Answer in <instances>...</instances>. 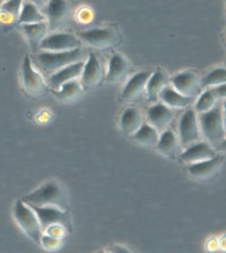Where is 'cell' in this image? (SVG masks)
Here are the masks:
<instances>
[{
  "label": "cell",
  "instance_id": "28",
  "mask_svg": "<svg viewBox=\"0 0 226 253\" xmlns=\"http://www.w3.org/2000/svg\"><path fill=\"white\" fill-rule=\"evenodd\" d=\"M217 103H219V101H217L216 97L214 96L212 90L211 89L205 90L204 93L199 94V97H198V100L196 102V105H195L196 113L207 112V111L213 109Z\"/></svg>",
  "mask_w": 226,
  "mask_h": 253
},
{
  "label": "cell",
  "instance_id": "32",
  "mask_svg": "<svg viewBox=\"0 0 226 253\" xmlns=\"http://www.w3.org/2000/svg\"><path fill=\"white\" fill-rule=\"evenodd\" d=\"M212 90V93L214 94V96L216 97L217 101H223L225 100V84H221V85H217V86H214L209 88Z\"/></svg>",
  "mask_w": 226,
  "mask_h": 253
},
{
  "label": "cell",
  "instance_id": "23",
  "mask_svg": "<svg viewBox=\"0 0 226 253\" xmlns=\"http://www.w3.org/2000/svg\"><path fill=\"white\" fill-rule=\"evenodd\" d=\"M132 137L138 144L146 146V147H154L156 146L158 138H160V132L149 124H142Z\"/></svg>",
  "mask_w": 226,
  "mask_h": 253
},
{
  "label": "cell",
  "instance_id": "36",
  "mask_svg": "<svg viewBox=\"0 0 226 253\" xmlns=\"http://www.w3.org/2000/svg\"><path fill=\"white\" fill-rule=\"evenodd\" d=\"M6 1H7V0H0V6H1L2 3H3V2H6Z\"/></svg>",
  "mask_w": 226,
  "mask_h": 253
},
{
  "label": "cell",
  "instance_id": "5",
  "mask_svg": "<svg viewBox=\"0 0 226 253\" xmlns=\"http://www.w3.org/2000/svg\"><path fill=\"white\" fill-rule=\"evenodd\" d=\"M77 37L87 45L101 50L116 47L121 43V35L112 27H100L79 32Z\"/></svg>",
  "mask_w": 226,
  "mask_h": 253
},
{
  "label": "cell",
  "instance_id": "17",
  "mask_svg": "<svg viewBox=\"0 0 226 253\" xmlns=\"http://www.w3.org/2000/svg\"><path fill=\"white\" fill-rule=\"evenodd\" d=\"M84 61H77L74 63H70V65L63 67L62 69L58 70L57 73L50 75L49 82L50 85L52 88L58 89L62 84H65L67 82L75 81L81 77L83 68H84Z\"/></svg>",
  "mask_w": 226,
  "mask_h": 253
},
{
  "label": "cell",
  "instance_id": "29",
  "mask_svg": "<svg viewBox=\"0 0 226 253\" xmlns=\"http://www.w3.org/2000/svg\"><path fill=\"white\" fill-rule=\"evenodd\" d=\"M226 71L225 68H215L207 73V75L201 79V86L203 87H214L221 84H225Z\"/></svg>",
  "mask_w": 226,
  "mask_h": 253
},
{
  "label": "cell",
  "instance_id": "9",
  "mask_svg": "<svg viewBox=\"0 0 226 253\" xmlns=\"http://www.w3.org/2000/svg\"><path fill=\"white\" fill-rule=\"evenodd\" d=\"M82 41L70 33H53L45 37L39 44L41 51L49 52H63L81 47Z\"/></svg>",
  "mask_w": 226,
  "mask_h": 253
},
{
  "label": "cell",
  "instance_id": "1",
  "mask_svg": "<svg viewBox=\"0 0 226 253\" xmlns=\"http://www.w3.org/2000/svg\"><path fill=\"white\" fill-rule=\"evenodd\" d=\"M21 200L29 206L55 207L68 211V198H67L65 189L57 181L46 182L29 195L23 196Z\"/></svg>",
  "mask_w": 226,
  "mask_h": 253
},
{
  "label": "cell",
  "instance_id": "8",
  "mask_svg": "<svg viewBox=\"0 0 226 253\" xmlns=\"http://www.w3.org/2000/svg\"><path fill=\"white\" fill-rule=\"evenodd\" d=\"M37 213L40 224H41L42 233L52 225H62L68 231H71V220L68 211H63L55 207H37L30 206Z\"/></svg>",
  "mask_w": 226,
  "mask_h": 253
},
{
  "label": "cell",
  "instance_id": "11",
  "mask_svg": "<svg viewBox=\"0 0 226 253\" xmlns=\"http://www.w3.org/2000/svg\"><path fill=\"white\" fill-rule=\"evenodd\" d=\"M224 164V156L217 154L209 160L188 165V172L197 180H211L221 172Z\"/></svg>",
  "mask_w": 226,
  "mask_h": 253
},
{
  "label": "cell",
  "instance_id": "35",
  "mask_svg": "<svg viewBox=\"0 0 226 253\" xmlns=\"http://www.w3.org/2000/svg\"><path fill=\"white\" fill-rule=\"evenodd\" d=\"M108 251H111V252H122V251H125V252H129V250L128 249H126V248H122V247H112V248H110V249H108Z\"/></svg>",
  "mask_w": 226,
  "mask_h": 253
},
{
  "label": "cell",
  "instance_id": "31",
  "mask_svg": "<svg viewBox=\"0 0 226 253\" xmlns=\"http://www.w3.org/2000/svg\"><path fill=\"white\" fill-rule=\"evenodd\" d=\"M43 233H45V234L53 236V237H57V239L62 240L63 237H66L70 232L65 226H62V225H52V226L46 228Z\"/></svg>",
  "mask_w": 226,
  "mask_h": 253
},
{
  "label": "cell",
  "instance_id": "34",
  "mask_svg": "<svg viewBox=\"0 0 226 253\" xmlns=\"http://www.w3.org/2000/svg\"><path fill=\"white\" fill-rule=\"evenodd\" d=\"M25 1H29L31 3H33V5H35L39 8H41V7L45 8V6L46 5V2L49 1V0H25Z\"/></svg>",
  "mask_w": 226,
  "mask_h": 253
},
{
  "label": "cell",
  "instance_id": "12",
  "mask_svg": "<svg viewBox=\"0 0 226 253\" xmlns=\"http://www.w3.org/2000/svg\"><path fill=\"white\" fill-rule=\"evenodd\" d=\"M81 78L83 89H92L101 84L103 78L102 65L95 53H90L87 61L84 63Z\"/></svg>",
  "mask_w": 226,
  "mask_h": 253
},
{
  "label": "cell",
  "instance_id": "26",
  "mask_svg": "<svg viewBox=\"0 0 226 253\" xmlns=\"http://www.w3.org/2000/svg\"><path fill=\"white\" fill-rule=\"evenodd\" d=\"M82 93L83 87L81 85V82L75 79V81L67 82L59 87L57 92V97L62 102L68 103L78 100V98L81 97Z\"/></svg>",
  "mask_w": 226,
  "mask_h": 253
},
{
  "label": "cell",
  "instance_id": "33",
  "mask_svg": "<svg viewBox=\"0 0 226 253\" xmlns=\"http://www.w3.org/2000/svg\"><path fill=\"white\" fill-rule=\"evenodd\" d=\"M92 17H93V13L90 8H81V10H79V14H78L79 21L83 23H89L92 21Z\"/></svg>",
  "mask_w": 226,
  "mask_h": 253
},
{
  "label": "cell",
  "instance_id": "15",
  "mask_svg": "<svg viewBox=\"0 0 226 253\" xmlns=\"http://www.w3.org/2000/svg\"><path fill=\"white\" fill-rule=\"evenodd\" d=\"M174 118L173 111L163 103H157L150 106L147 111L148 124L154 126L158 132L164 131L169 128Z\"/></svg>",
  "mask_w": 226,
  "mask_h": 253
},
{
  "label": "cell",
  "instance_id": "6",
  "mask_svg": "<svg viewBox=\"0 0 226 253\" xmlns=\"http://www.w3.org/2000/svg\"><path fill=\"white\" fill-rule=\"evenodd\" d=\"M22 84L24 92L32 98H40L47 93V85L45 78L34 68L32 59L29 55L23 60Z\"/></svg>",
  "mask_w": 226,
  "mask_h": 253
},
{
  "label": "cell",
  "instance_id": "20",
  "mask_svg": "<svg viewBox=\"0 0 226 253\" xmlns=\"http://www.w3.org/2000/svg\"><path fill=\"white\" fill-rule=\"evenodd\" d=\"M158 97L161 98L162 102H163V104L169 106L170 109H178V110L189 108V106L193 103V100H195V97L184 96V95L177 92L173 87H170V86H165L164 88L161 90Z\"/></svg>",
  "mask_w": 226,
  "mask_h": 253
},
{
  "label": "cell",
  "instance_id": "16",
  "mask_svg": "<svg viewBox=\"0 0 226 253\" xmlns=\"http://www.w3.org/2000/svg\"><path fill=\"white\" fill-rule=\"evenodd\" d=\"M150 71H140V73L135 74L134 76L127 82L126 86L121 92V100L125 102L135 101L141 95L145 90L146 84L150 76Z\"/></svg>",
  "mask_w": 226,
  "mask_h": 253
},
{
  "label": "cell",
  "instance_id": "13",
  "mask_svg": "<svg viewBox=\"0 0 226 253\" xmlns=\"http://www.w3.org/2000/svg\"><path fill=\"white\" fill-rule=\"evenodd\" d=\"M172 87L177 92L189 97H196L201 93V82L193 71H182L172 78Z\"/></svg>",
  "mask_w": 226,
  "mask_h": 253
},
{
  "label": "cell",
  "instance_id": "18",
  "mask_svg": "<svg viewBox=\"0 0 226 253\" xmlns=\"http://www.w3.org/2000/svg\"><path fill=\"white\" fill-rule=\"evenodd\" d=\"M156 147L162 155L172 158V160H176L180 155L181 146L179 139L177 138L176 133L169 128L160 133Z\"/></svg>",
  "mask_w": 226,
  "mask_h": 253
},
{
  "label": "cell",
  "instance_id": "14",
  "mask_svg": "<svg viewBox=\"0 0 226 253\" xmlns=\"http://www.w3.org/2000/svg\"><path fill=\"white\" fill-rule=\"evenodd\" d=\"M217 155V150L212 147L208 142L206 141H198L196 144H193L189 147L184 148L182 153H180L179 160L182 163L190 165L199 163V162H203L206 160H209L214 156Z\"/></svg>",
  "mask_w": 226,
  "mask_h": 253
},
{
  "label": "cell",
  "instance_id": "2",
  "mask_svg": "<svg viewBox=\"0 0 226 253\" xmlns=\"http://www.w3.org/2000/svg\"><path fill=\"white\" fill-rule=\"evenodd\" d=\"M199 114L198 122L206 142H208L216 150L222 149V145L225 144L224 113L222 105L217 103L213 109Z\"/></svg>",
  "mask_w": 226,
  "mask_h": 253
},
{
  "label": "cell",
  "instance_id": "24",
  "mask_svg": "<svg viewBox=\"0 0 226 253\" xmlns=\"http://www.w3.org/2000/svg\"><path fill=\"white\" fill-rule=\"evenodd\" d=\"M23 0H7L0 6V23L3 25L16 23L21 14Z\"/></svg>",
  "mask_w": 226,
  "mask_h": 253
},
{
  "label": "cell",
  "instance_id": "22",
  "mask_svg": "<svg viewBox=\"0 0 226 253\" xmlns=\"http://www.w3.org/2000/svg\"><path fill=\"white\" fill-rule=\"evenodd\" d=\"M47 29H49V27H47L46 22L22 24L23 33L26 37L27 41H29L33 49L39 47V44L41 43L42 40L46 37Z\"/></svg>",
  "mask_w": 226,
  "mask_h": 253
},
{
  "label": "cell",
  "instance_id": "30",
  "mask_svg": "<svg viewBox=\"0 0 226 253\" xmlns=\"http://www.w3.org/2000/svg\"><path fill=\"white\" fill-rule=\"evenodd\" d=\"M61 240L57 239V237H53L51 235H47L43 233L41 236V242H40V245H42L43 248L46 249L49 251H54L61 247Z\"/></svg>",
  "mask_w": 226,
  "mask_h": 253
},
{
  "label": "cell",
  "instance_id": "21",
  "mask_svg": "<svg viewBox=\"0 0 226 253\" xmlns=\"http://www.w3.org/2000/svg\"><path fill=\"white\" fill-rule=\"evenodd\" d=\"M142 124H144L142 114L136 108H128L122 112L120 118V126L122 131L128 134V136H133L140 128Z\"/></svg>",
  "mask_w": 226,
  "mask_h": 253
},
{
  "label": "cell",
  "instance_id": "25",
  "mask_svg": "<svg viewBox=\"0 0 226 253\" xmlns=\"http://www.w3.org/2000/svg\"><path fill=\"white\" fill-rule=\"evenodd\" d=\"M166 83H168V78H166V75L161 69H157L156 71L150 74L147 84H146L145 87L148 98H150L152 101L156 100L161 90L166 86Z\"/></svg>",
  "mask_w": 226,
  "mask_h": 253
},
{
  "label": "cell",
  "instance_id": "19",
  "mask_svg": "<svg viewBox=\"0 0 226 253\" xmlns=\"http://www.w3.org/2000/svg\"><path fill=\"white\" fill-rule=\"evenodd\" d=\"M129 73V65L121 54H113L109 61L105 81L109 84H118L124 81Z\"/></svg>",
  "mask_w": 226,
  "mask_h": 253
},
{
  "label": "cell",
  "instance_id": "7",
  "mask_svg": "<svg viewBox=\"0 0 226 253\" xmlns=\"http://www.w3.org/2000/svg\"><path fill=\"white\" fill-rule=\"evenodd\" d=\"M201 140V131L195 110L188 109L179 121V142L182 148H187Z\"/></svg>",
  "mask_w": 226,
  "mask_h": 253
},
{
  "label": "cell",
  "instance_id": "10",
  "mask_svg": "<svg viewBox=\"0 0 226 253\" xmlns=\"http://www.w3.org/2000/svg\"><path fill=\"white\" fill-rule=\"evenodd\" d=\"M43 14L49 29H61L69 21L70 6L67 0H49L45 6Z\"/></svg>",
  "mask_w": 226,
  "mask_h": 253
},
{
  "label": "cell",
  "instance_id": "4",
  "mask_svg": "<svg viewBox=\"0 0 226 253\" xmlns=\"http://www.w3.org/2000/svg\"><path fill=\"white\" fill-rule=\"evenodd\" d=\"M14 218L22 231L35 243L40 244L43 234L41 224L33 209L29 205L23 203L21 199L16 201L14 206Z\"/></svg>",
  "mask_w": 226,
  "mask_h": 253
},
{
  "label": "cell",
  "instance_id": "3",
  "mask_svg": "<svg viewBox=\"0 0 226 253\" xmlns=\"http://www.w3.org/2000/svg\"><path fill=\"white\" fill-rule=\"evenodd\" d=\"M83 60V51L81 47L63 52H49V51H41L32 58V62L39 67L42 71L52 75L63 67L70 63Z\"/></svg>",
  "mask_w": 226,
  "mask_h": 253
},
{
  "label": "cell",
  "instance_id": "27",
  "mask_svg": "<svg viewBox=\"0 0 226 253\" xmlns=\"http://www.w3.org/2000/svg\"><path fill=\"white\" fill-rule=\"evenodd\" d=\"M40 22H45V16L40 11L39 7L29 1L23 2L22 10L18 16L17 23L22 25V24H32Z\"/></svg>",
  "mask_w": 226,
  "mask_h": 253
}]
</instances>
